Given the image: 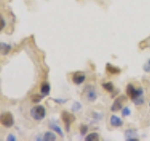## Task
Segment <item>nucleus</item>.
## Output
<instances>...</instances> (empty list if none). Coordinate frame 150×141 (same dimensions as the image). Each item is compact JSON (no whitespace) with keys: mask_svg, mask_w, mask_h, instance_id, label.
I'll list each match as a JSON object with an SVG mask.
<instances>
[{"mask_svg":"<svg viewBox=\"0 0 150 141\" xmlns=\"http://www.w3.org/2000/svg\"><path fill=\"white\" fill-rule=\"evenodd\" d=\"M110 124L112 126V127H121L123 125V120H122L119 117H117L115 115H112L111 116L110 118Z\"/></svg>","mask_w":150,"mask_h":141,"instance_id":"1a4fd4ad","label":"nucleus"},{"mask_svg":"<svg viewBox=\"0 0 150 141\" xmlns=\"http://www.w3.org/2000/svg\"><path fill=\"white\" fill-rule=\"evenodd\" d=\"M11 50V46L9 44H7V43H4V42H1V52L2 54L5 56L7 55L8 53H9V51Z\"/></svg>","mask_w":150,"mask_h":141,"instance_id":"2eb2a0df","label":"nucleus"},{"mask_svg":"<svg viewBox=\"0 0 150 141\" xmlns=\"http://www.w3.org/2000/svg\"><path fill=\"white\" fill-rule=\"evenodd\" d=\"M55 139H56V135L53 132H47L43 135V140H46V141H53Z\"/></svg>","mask_w":150,"mask_h":141,"instance_id":"4468645a","label":"nucleus"},{"mask_svg":"<svg viewBox=\"0 0 150 141\" xmlns=\"http://www.w3.org/2000/svg\"><path fill=\"white\" fill-rule=\"evenodd\" d=\"M54 102H56V103H61L66 102V100H57V99H54Z\"/></svg>","mask_w":150,"mask_h":141,"instance_id":"393cba45","label":"nucleus"},{"mask_svg":"<svg viewBox=\"0 0 150 141\" xmlns=\"http://www.w3.org/2000/svg\"><path fill=\"white\" fill-rule=\"evenodd\" d=\"M84 96H86V99L88 102H95L97 99V92L95 90V88L93 87L88 86L84 88Z\"/></svg>","mask_w":150,"mask_h":141,"instance_id":"20e7f679","label":"nucleus"},{"mask_svg":"<svg viewBox=\"0 0 150 141\" xmlns=\"http://www.w3.org/2000/svg\"><path fill=\"white\" fill-rule=\"evenodd\" d=\"M133 103H134L135 105H143V103H144V99L143 96H141V97H139L137 99H135V100L133 101Z\"/></svg>","mask_w":150,"mask_h":141,"instance_id":"aec40b11","label":"nucleus"},{"mask_svg":"<svg viewBox=\"0 0 150 141\" xmlns=\"http://www.w3.org/2000/svg\"><path fill=\"white\" fill-rule=\"evenodd\" d=\"M125 100H126V97H124V96H120V97L117 98L116 100L114 102V103H112V105L111 106V111H112V112L119 111L122 108L123 102H125Z\"/></svg>","mask_w":150,"mask_h":141,"instance_id":"423d86ee","label":"nucleus"},{"mask_svg":"<svg viewBox=\"0 0 150 141\" xmlns=\"http://www.w3.org/2000/svg\"><path fill=\"white\" fill-rule=\"evenodd\" d=\"M44 95H40V94H34V95H32L31 96V100L33 103H40L41 100H42V98H43Z\"/></svg>","mask_w":150,"mask_h":141,"instance_id":"f3484780","label":"nucleus"},{"mask_svg":"<svg viewBox=\"0 0 150 141\" xmlns=\"http://www.w3.org/2000/svg\"><path fill=\"white\" fill-rule=\"evenodd\" d=\"M30 115L34 120H41L45 118L46 111L45 108L42 105H37L34 106L30 111Z\"/></svg>","mask_w":150,"mask_h":141,"instance_id":"f03ea898","label":"nucleus"},{"mask_svg":"<svg viewBox=\"0 0 150 141\" xmlns=\"http://www.w3.org/2000/svg\"><path fill=\"white\" fill-rule=\"evenodd\" d=\"M84 80H86V75L82 73H76L72 76V82L75 85H81L84 82Z\"/></svg>","mask_w":150,"mask_h":141,"instance_id":"6e6552de","label":"nucleus"},{"mask_svg":"<svg viewBox=\"0 0 150 141\" xmlns=\"http://www.w3.org/2000/svg\"><path fill=\"white\" fill-rule=\"evenodd\" d=\"M106 70L109 73H111V74H118V73H121V70L119 68L115 67V66H112L110 63H107V65H106Z\"/></svg>","mask_w":150,"mask_h":141,"instance_id":"9d476101","label":"nucleus"},{"mask_svg":"<svg viewBox=\"0 0 150 141\" xmlns=\"http://www.w3.org/2000/svg\"><path fill=\"white\" fill-rule=\"evenodd\" d=\"M121 113H122V116H123V117H128V116L130 115L131 112H130V109L129 107H124L123 109H122Z\"/></svg>","mask_w":150,"mask_h":141,"instance_id":"412c9836","label":"nucleus"},{"mask_svg":"<svg viewBox=\"0 0 150 141\" xmlns=\"http://www.w3.org/2000/svg\"><path fill=\"white\" fill-rule=\"evenodd\" d=\"M81 108H82V105H81V103H78V102H75V103H73V105L71 106V110L73 112H78V111L81 110Z\"/></svg>","mask_w":150,"mask_h":141,"instance_id":"a211bd4d","label":"nucleus"},{"mask_svg":"<svg viewBox=\"0 0 150 141\" xmlns=\"http://www.w3.org/2000/svg\"><path fill=\"white\" fill-rule=\"evenodd\" d=\"M0 122H1V124L3 126L7 127V128H11V127H12L14 124V120H13L12 114L9 112L3 113L1 118H0Z\"/></svg>","mask_w":150,"mask_h":141,"instance_id":"7ed1b4c3","label":"nucleus"},{"mask_svg":"<svg viewBox=\"0 0 150 141\" xmlns=\"http://www.w3.org/2000/svg\"><path fill=\"white\" fill-rule=\"evenodd\" d=\"M100 139V135L98 133H91L86 135V137L84 138L86 141H98Z\"/></svg>","mask_w":150,"mask_h":141,"instance_id":"ddd939ff","label":"nucleus"},{"mask_svg":"<svg viewBox=\"0 0 150 141\" xmlns=\"http://www.w3.org/2000/svg\"><path fill=\"white\" fill-rule=\"evenodd\" d=\"M50 90H51V88H50V85L48 83L43 82V83L41 84V86H40V92L42 93V95H44V96L49 95Z\"/></svg>","mask_w":150,"mask_h":141,"instance_id":"9b49d317","label":"nucleus"},{"mask_svg":"<svg viewBox=\"0 0 150 141\" xmlns=\"http://www.w3.org/2000/svg\"><path fill=\"white\" fill-rule=\"evenodd\" d=\"M49 127H50V129H52L53 131H55L58 135H60L61 137H64L63 132H62V130H61V128H60V127H59L57 124H55V123H51V124L49 125Z\"/></svg>","mask_w":150,"mask_h":141,"instance_id":"f8f14e48","label":"nucleus"},{"mask_svg":"<svg viewBox=\"0 0 150 141\" xmlns=\"http://www.w3.org/2000/svg\"><path fill=\"white\" fill-rule=\"evenodd\" d=\"M126 93H127V95H128L131 100L134 101L135 99H137L141 96H143V94H144V89L143 88H138V89H136L134 87H133V85H131V84H129L128 86H127L126 88Z\"/></svg>","mask_w":150,"mask_h":141,"instance_id":"f257e3e1","label":"nucleus"},{"mask_svg":"<svg viewBox=\"0 0 150 141\" xmlns=\"http://www.w3.org/2000/svg\"><path fill=\"white\" fill-rule=\"evenodd\" d=\"M1 22H2V25H1V28H0V30H3L4 28H5V26H6V22H5V20H4V18H2L1 19Z\"/></svg>","mask_w":150,"mask_h":141,"instance_id":"b1692460","label":"nucleus"},{"mask_svg":"<svg viewBox=\"0 0 150 141\" xmlns=\"http://www.w3.org/2000/svg\"><path fill=\"white\" fill-rule=\"evenodd\" d=\"M7 140H9V141H15L16 140V137H15V135H8L7 136Z\"/></svg>","mask_w":150,"mask_h":141,"instance_id":"5701e85b","label":"nucleus"},{"mask_svg":"<svg viewBox=\"0 0 150 141\" xmlns=\"http://www.w3.org/2000/svg\"><path fill=\"white\" fill-rule=\"evenodd\" d=\"M125 137L127 141H138L139 137L135 130H127L125 132Z\"/></svg>","mask_w":150,"mask_h":141,"instance_id":"0eeeda50","label":"nucleus"},{"mask_svg":"<svg viewBox=\"0 0 150 141\" xmlns=\"http://www.w3.org/2000/svg\"><path fill=\"white\" fill-rule=\"evenodd\" d=\"M61 118H62V120L66 124V129L69 131V125L75 120V116H73L72 114H70V113H69L68 111H63L62 115H61Z\"/></svg>","mask_w":150,"mask_h":141,"instance_id":"39448f33","label":"nucleus"},{"mask_svg":"<svg viewBox=\"0 0 150 141\" xmlns=\"http://www.w3.org/2000/svg\"><path fill=\"white\" fill-rule=\"evenodd\" d=\"M88 131V127L86 125V124H82L81 126H80V134H81L82 135H84Z\"/></svg>","mask_w":150,"mask_h":141,"instance_id":"6ab92c4d","label":"nucleus"},{"mask_svg":"<svg viewBox=\"0 0 150 141\" xmlns=\"http://www.w3.org/2000/svg\"><path fill=\"white\" fill-rule=\"evenodd\" d=\"M102 88H104L105 90H107L108 92H112V90H114V85H112V83H111V82L103 83Z\"/></svg>","mask_w":150,"mask_h":141,"instance_id":"dca6fc26","label":"nucleus"},{"mask_svg":"<svg viewBox=\"0 0 150 141\" xmlns=\"http://www.w3.org/2000/svg\"><path fill=\"white\" fill-rule=\"evenodd\" d=\"M143 69H144V72L150 73V59H149V60H147V62L143 66Z\"/></svg>","mask_w":150,"mask_h":141,"instance_id":"4be33fe9","label":"nucleus"},{"mask_svg":"<svg viewBox=\"0 0 150 141\" xmlns=\"http://www.w3.org/2000/svg\"><path fill=\"white\" fill-rule=\"evenodd\" d=\"M149 106H150V102H149Z\"/></svg>","mask_w":150,"mask_h":141,"instance_id":"a878e982","label":"nucleus"}]
</instances>
